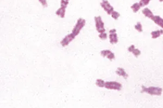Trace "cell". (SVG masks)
Returning a JSON list of instances; mask_svg holds the SVG:
<instances>
[{
  "instance_id": "6da1fadb",
  "label": "cell",
  "mask_w": 163,
  "mask_h": 108,
  "mask_svg": "<svg viewBox=\"0 0 163 108\" xmlns=\"http://www.w3.org/2000/svg\"><path fill=\"white\" fill-rule=\"evenodd\" d=\"M142 92L146 93L147 94L151 95H155V96H160L163 89L160 87H150L148 88H146L145 87H142Z\"/></svg>"
},
{
  "instance_id": "7a4b0ae2",
  "label": "cell",
  "mask_w": 163,
  "mask_h": 108,
  "mask_svg": "<svg viewBox=\"0 0 163 108\" xmlns=\"http://www.w3.org/2000/svg\"><path fill=\"white\" fill-rule=\"evenodd\" d=\"M85 23H86L85 20L82 18H79L77 20V23L75 25V27L73 29L72 32L75 36H77L79 34L80 30L85 26Z\"/></svg>"
},
{
  "instance_id": "3957f363",
  "label": "cell",
  "mask_w": 163,
  "mask_h": 108,
  "mask_svg": "<svg viewBox=\"0 0 163 108\" xmlns=\"http://www.w3.org/2000/svg\"><path fill=\"white\" fill-rule=\"evenodd\" d=\"M95 21L96 24V28L97 31L99 33H104L106 32V29L104 27V23L103 22L101 16L95 17Z\"/></svg>"
},
{
  "instance_id": "277c9868",
  "label": "cell",
  "mask_w": 163,
  "mask_h": 108,
  "mask_svg": "<svg viewBox=\"0 0 163 108\" xmlns=\"http://www.w3.org/2000/svg\"><path fill=\"white\" fill-rule=\"evenodd\" d=\"M104 87L108 89L120 90L122 89V85L121 83L119 82H117L115 81H110V82H106L105 83Z\"/></svg>"
},
{
  "instance_id": "5b68a950",
  "label": "cell",
  "mask_w": 163,
  "mask_h": 108,
  "mask_svg": "<svg viewBox=\"0 0 163 108\" xmlns=\"http://www.w3.org/2000/svg\"><path fill=\"white\" fill-rule=\"evenodd\" d=\"M101 6L108 15H111L112 12L114 11V8L107 0H102L101 2Z\"/></svg>"
},
{
  "instance_id": "8992f818",
  "label": "cell",
  "mask_w": 163,
  "mask_h": 108,
  "mask_svg": "<svg viewBox=\"0 0 163 108\" xmlns=\"http://www.w3.org/2000/svg\"><path fill=\"white\" fill-rule=\"evenodd\" d=\"M76 36L75 35L71 33L70 34H69L68 35H66L65 38H64L61 41V45L63 47H65L67 46L71 42H72L74 39H75Z\"/></svg>"
},
{
  "instance_id": "52a82bcc",
  "label": "cell",
  "mask_w": 163,
  "mask_h": 108,
  "mask_svg": "<svg viewBox=\"0 0 163 108\" xmlns=\"http://www.w3.org/2000/svg\"><path fill=\"white\" fill-rule=\"evenodd\" d=\"M117 30L115 29H113L109 31V40L111 44H116L118 42V37L117 35Z\"/></svg>"
},
{
  "instance_id": "ba28073f",
  "label": "cell",
  "mask_w": 163,
  "mask_h": 108,
  "mask_svg": "<svg viewBox=\"0 0 163 108\" xmlns=\"http://www.w3.org/2000/svg\"><path fill=\"white\" fill-rule=\"evenodd\" d=\"M101 54L103 57H106L110 61H112L115 58V55L109 50H103L101 52Z\"/></svg>"
},
{
  "instance_id": "9c48e42d",
  "label": "cell",
  "mask_w": 163,
  "mask_h": 108,
  "mask_svg": "<svg viewBox=\"0 0 163 108\" xmlns=\"http://www.w3.org/2000/svg\"><path fill=\"white\" fill-rule=\"evenodd\" d=\"M156 24H157L159 27L163 28V19H162L160 16L156 15L154 16L153 18L151 19Z\"/></svg>"
},
{
  "instance_id": "30bf717a",
  "label": "cell",
  "mask_w": 163,
  "mask_h": 108,
  "mask_svg": "<svg viewBox=\"0 0 163 108\" xmlns=\"http://www.w3.org/2000/svg\"><path fill=\"white\" fill-rule=\"evenodd\" d=\"M116 73H117V75L122 76L125 79H127L128 78V75L126 73L125 70L123 68H118L117 69V71H116Z\"/></svg>"
},
{
  "instance_id": "8fae6325",
  "label": "cell",
  "mask_w": 163,
  "mask_h": 108,
  "mask_svg": "<svg viewBox=\"0 0 163 108\" xmlns=\"http://www.w3.org/2000/svg\"><path fill=\"white\" fill-rule=\"evenodd\" d=\"M143 14L145 16L148 18L150 19H152L154 16L152 12V11L151 10H149L148 8H145L142 11Z\"/></svg>"
},
{
  "instance_id": "7c38bea8",
  "label": "cell",
  "mask_w": 163,
  "mask_h": 108,
  "mask_svg": "<svg viewBox=\"0 0 163 108\" xmlns=\"http://www.w3.org/2000/svg\"><path fill=\"white\" fill-rule=\"evenodd\" d=\"M65 11H66V8L61 7L60 8H59L56 11V14L58 16L61 17V18H64Z\"/></svg>"
},
{
  "instance_id": "4fadbf2b",
  "label": "cell",
  "mask_w": 163,
  "mask_h": 108,
  "mask_svg": "<svg viewBox=\"0 0 163 108\" xmlns=\"http://www.w3.org/2000/svg\"><path fill=\"white\" fill-rule=\"evenodd\" d=\"M163 34V30H156V31H153L151 32V36L152 38L153 39H155L157 38L160 37Z\"/></svg>"
},
{
  "instance_id": "5bb4252c",
  "label": "cell",
  "mask_w": 163,
  "mask_h": 108,
  "mask_svg": "<svg viewBox=\"0 0 163 108\" xmlns=\"http://www.w3.org/2000/svg\"><path fill=\"white\" fill-rule=\"evenodd\" d=\"M140 8H141V6H140V4L139 3H138V2H136L131 6V9L135 13H137L140 10Z\"/></svg>"
},
{
  "instance_id": "9a60e30c",
  "label": "cell",
  "mask_w": 163,
  "mask_h": 108,
  "mask_svg": "<svg viewBox=\"0 0 163 108\" xmlns=\"http://www.w3.org/2000/svg\"><path fill=\"white\" fill-rule=\"evenodd\" d=\"M105 83L106 82L103 80H101V79H98L96 81V85L98 87H100V88L104 87Z\"/></svg>"
},
{
  "instance_id": "2e32d148",
  "label": "cell",
  "mask_w": 163,
  "mask_h": 108,
  "mask_svg": "<svg viewBox=\"0 0 163 108\" xmlns=\"http://www.w3.org/2000/svg\"><path fill=\"white\" fill-rule=\"evenodd\" d=\"M151 0H140L139 2V4H140L141 7H144L145 5H149V2Z\"/></svg>"
},
{
  "instance_id": "e0dca14e",
  "label": "cell",
  "mask_w": 163,
  "mask_h": 108,
  "mask_svg": "<svg viewBox=\"0 0 163 108\" xmlns=\"http://www.w3.org/2000/svg\"><path fill=\"white\" fill-rule=\"evenodd\" d=\"M111 15H112V17L114 19H119V17H120V15L117 11H114V10L112 12Z\"/></svg>"
},
{
  "instance_id": "ac0fdd59",
  "label": "cell",
  "mask_w": 163,
  "mask_h": 108,
  "mask_svg": "<svg viewBox=\"0 0 163 108\" xmlns=\"http://www.w3.org/2000/svg\"><path fill=\"white\" fill-rule=\"evenodd\" d=\"M135 29L139 32H143V27L141 24L140 23V22L137 23L136 24H135Z\"/></svg>"
},
{
  "instance_id": "d6986e66",
  "label": "cell",
  "mask_w": 163,
  "mask_h": 108,
  "mask_svg": "<svg viewBox=\"0 0 163 108\" xmlns=\"http://www.w3.org/2000/svg\"><path fill=\"white\" fill-rule=\"evenodd\" d=\"M132 53L133 54V55L135 56V57L139 56L141 54V52L140 50L138 49H136V48H134L132 52Z\"/></svg>"
},
{
  "instance_id": "ffe728a7",
  "label": "cell",
  "mask_w": 163,
  "mask_h": 108,
  "mask_svg": "<svg viewBox=\"0 0 163 108\" xmlns=\"http://www.w3.org/2000/svg\"><path fill=\"white\" fill-rule=\"evenodd\" d=\"M69 0H61V7L66 8L69 4Z\"/></svg>"
},
{
  "instance_id": "44dd1931",
  "label": "cell",
  "mask_w": 163,
  "mask_h": 108,
  "mask_svg": "<svg viewBox=\"0 0 163 108\" xmlns=\"http://www.w3.org/2000/svg\"><path fill=\"white\" fill-rule=\"evenodd\" d=\"M98 36L101 40H104L107 39V33H106L105 32L100 33V35H98Z\"/></svg>"
},
{
  "instance_id": "7402d4cb",
  "label": "cell",
  "mask_w": 163,
  "mask_h": 108,
  "mask_svg": "<svg viewBox=\"0 0 163 108\" xmlns=\"http://www.w3.org/2000/svg\"><path fill=\"white\" fill-rule=\"evenodd\" d=\"M39 1L40 2V3L44 7H47V0H39Z\"/></svg>"
},
{
  "instance_id": "603a6c76",
  "label": "cell",
  "mask_w": 163,
  "mask_h": 108,
  "mask_svg": "<svg viewBox=\"0 0 163 108\" xmlns=\"http://www.w3.org/2000/svg\"><path fill=\"white\" fill-rule=\"evenodd\" d=\"M135 48V46H134V45H131L130 47H128V50L131 52L132 51V50H133Z\"/></svg>"
},
{
  "instance_id": "cb8c5ba5",
  "label": "cell",
  "mask_w": 163,
  "mask_h": 108,
  "mask_svg": "<svg viewBox=\"0 0 163 108\" xmlns=\"http://www.w3.org/2000/svg\"><path fill=\"white\" fill-rule=\"evenodd\" d=\"M160 2H163V0H159Z\"/></svg>"
}]
</instances>
